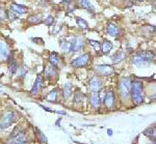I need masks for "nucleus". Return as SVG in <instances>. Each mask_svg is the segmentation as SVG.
<instances>
[{"instance_id": "f257e3e1", "label": "nucleus", "mask_w": 156, "mask_h": 144, "mask_svg": "<svg viewBox=\"0 0 156 144\" xmlns=\"http://www.w3.org/2000/svg\"><path fill=\"white\" fill-rule=\"evenodd\" d=\"M130 94L132 97V101L135 105H140L144 102L143 97V82L140 80H135L131 83V90Z\"/></svg>"}, {"instance_id": "f03ea898", "label": "nucleus", "mask_w": 156, "mask_h": 144, "mask_svg": "<svg viewBox=\"0 0 156 144\" xmlns=\"http://www.w3.org/2000/svg\"><path fill=\"white\" fill-rule=\"evenodd\" d=\"M119 87L123 98H127L130 94V90H131V81L128 77H123L120 80Z\"/></svg>"}, {"instance_id": "7ed1b4c3", "label": "nucleus", "mask_w": 156, "mask_h": 144, "mask_svg": "<svg viewBox=\"0 0 156 144\" xmlns=\"http://www.w3.org/2000/svg\"><path fill=\"white\" fill-rule=\"evenodd\" d=\"M90 57V56L89 53H84V54L80 55L79 57L75 58V59L71 62L72 67H85V65L89 63Z\"/></svg>"}, {"instance_id": "20e7f679", "label": "nucleus", "mask_w": 156, "mask_h": 144, "mask_svg": "<svg viewBox=\"0 0 156 144\" xmlns=\"http://www.w3.org/2000/svg\"><path fill=\"white\" fill-rule=\"evenodd\" d=\"M15 120V114L11 111L6 112L2 117V120L0 122V130H4V129L9 128L11 125V123Z\"/></svg>"}, {"instance_id": "39448f33", "label": "nucleus", "mask_w": 156, "mask_h": 144, "mask_svg": "<svg viewBox=\"0 0 156 144\" xmlns=\"http://www.w3.org/2000/svg\"><path fill=\"white\" fill-rule=\"evenodd\" d=\"M132 63L134 64L135 67L142 69V67H149L151 63V60L146 59V58L142 57V56H138V55H135V56H133V58H132Z\"/></svg>"}, {"instance_id": "423d86ee", "label": "nucleus", "mask_w": 156, "mask_h": 144, "mask_svg": "<svg viewBox=\"0 0 156 144\" xmlns=\"http://www.w3.org/2000/svg\"><path fill=\"white\" fill-rule=\"evenodd\" d=\"M89 88L92 92H98L102 88V81L100 78L94 77L92 78L89 83Z\"/></svg>"}, {"instance_id": "0eeeda50", "label": "nucleus", "mask_w": 156, "mask_h": 144, "mask_svg": "<svg viewBox=\"0 0 156 144\" xmlns=\"http://www.w3.org/2000/svg\"><path fill=\"white\" fill-rule=\"evenodd\" d=\"M97 73L102 76H110L115 73V70L112 65L108 64H100L97 67Z\"/></svg>"}, {"instance_id": "6e6552de", "label": "nucleus", "mask_w": 156, "mask_h": 144, "mask_svg": "<svg viewBox=\"0 0 156 144\" xmlns=\"http://www.w3.org/2000/svg\"><path fill=\"white\" fill-rule=\"evenodd\" d=\"M70 42H71L72 52L80 51L84 47V40L80 39V37H73V39H70Z\"/></svg>"}, {"instance_id": "1a4fd4ad", "label": "nucleus", "mask_w": 156, "mask_h": 144, "mask_svg": "<svg viewBox=\"0 0 156 144\" xmlns=\"http://www.w3.org/2000/svg\"><path fill=\"white\" fill-rule=\"evenodd\" d=\"M11 55V51H9V46L3 42V40L0 39V59L2 60H7Z\"/></svg>"}, {"instance_id": "9d476101", "label": "nucleus", "mask_w": 156, "mask_h": 144, "mask_svg": "<svg viewBox=\"0 0 156 144\" xmlns=\"http://www.w3.org/2000/svg\"><path fill=\"white\" fill-rule=\"evenodd\" d=\"M104 104L106 106L107 108H112L115 105V95H114V92L112 90H108V91L105 93V97H104Z\"/></svg>"}, {"instance_id": "9b49d317", "label": "nucleus", "mask_w": 156, "mask_h": 144, "mask_svg": "<svg viewBox=\"0 0 156 144\" xmlns=\"http://www.w3.org/2000/svg\"><path fill=\"white\" fill-rule=\"evenodd\" d=\"M9 9L12 12H16V14H19V15H23V14H26L28 12V9L24 5H21V4H17V3H12L9 5Z\"/></svg>"}, {"instance_id": "f8f14e48", "label": "nucleus", "mask_w": 156, "mask_h": 144, "mask_svg": "<svg viewBox=\"0 0 156 144\" xmlns=\"http://www.w3.org/2000/svg\"><path fill=\"white\" fill-rule=\"evenodd\" d=\"M49 61L50 64L53 65L54 67H62V59H60V56L57 53L53 52L52 54H50L49 56Z\"/></svg>"}, {"instance_id": "ddd939ff", "label": "nucleus", "mask_w": 156, "mask_h": 144, "mask_svg": "<svg viewBox=\"0 0 156 144\" xmlns=\"http://www.w3.org/2000/svg\"><path fill=\"white\" fill-rule=\"evenodd\" d=\"M107 33H108V35H110V36L117 37L118 35L120 34L119 27L114 23H109L107 25Z\"/></svg>"}, {"instance_id": "4468645a", "label": "nucleus", "mask_w": 156, "mask_h": 144, "mask_svg": "<svg viewBox=\"0 0 156 144\" xmlns=\"http://www.w3.org/2000/svg\"><path fill=\"white\" fill-rule=\"evenodd\" d=\"M90 105H92V107L94 108V109L99 108L100 105H101V100H100L98 92H93L92 95H90Z\"/></svg>"}, {"instance_id": "2eb2a0df", "label": "nucleus", "mask_w": 156, "mask_h": 144, "mask_svg": "<svg viewBox=\"0 0 156 144\" xmlns=\"http://www.w3.org/2000/svg\"><path fill=\"white\" fill-rule=\"evenodd\" d=\"M59 46L65 53H72L71 42L70 39H62L59 40Z\"/></svg>"}, {"instance_id": "dca6fc26", "label": "nucleus", "mask_w": 156, "mask_h": 144, "mask_svg": "<svg viewBox=\"0 0 156 144\" xmlns=\"http://www.w3.org/2000/svg\"><path fill=\"white\" fill-rule=\"evenodd\" d=\"M43 85H44V81H43L42 76H37L36 82H34V87H32V89H31L32 94H34V93H37L40 89H42Z\"/></svg>"}, {"instance_id": "f3484780", "label": "nucleus", "mask_w": 156, "mask_h": 144, "mask_svg": "<svg viewBox=\"0 0 156 144\" xmlns=\"http://www.w3.org/2000/svg\"><path fill=\"white\" fill-rule=\"evenodd\" d=\"M112 47H114V45H112V42H109V40H104V42L102 43V45H100V50H101L104 54H107L108 52L112 51Z\"/></svg>"}, {"instance_id": "a211bd4d", "label": "nucleus", "mask_w": 156, "mask_h": 144, "mask_svg": "<svg viewBox=\"0 0 156 144\" xmlns=\"http://www.w3.org/2000/svg\"><path fill=\"white\" fill-rule=\"evenodd\" d=\"M79 3L82 9H87V11L90 12H95V7L90 2V0H79Z\"/></svg>"}, {"instance_id": "6ab92c4d", "label": "nucleus", "mask_w": 156, "mask_h": 144, "mask_svg": "<svg viewBox=\"0 0 156 144\" xmlns=\"http://www.w3.org/2000/svg\"><path fill=\"white\" fill-rule=\"evenodd\" d=\"M9 142H25V135L23 133H15L12 136Z\"/></svg>"}, {"instance_id": "aec40b11", "label": "nucleus", "mask_w": 156, "mask_h": 144, "mask_svg": "<svg viewBox=\"0 0 156 144\" xmlns=\"http://www.w3.org/2000/svg\"><path fill=\"white\" fill-rule=\"evenodd\" d=\"M45 75L48 78H53L56 76V70H55V67L53 65H51V64L47 65L46 69H45Z\"/></svg>"}, {"instance_id": "412c9836", "label": "nucleus", "mask_w": 156, "mask_h": 144, "mask_svg": "<svg viewBox=\"0 0 156 144\" xmlns=\"http://www.w3.org/2000/svg\"><path fill=\"white\" fill-rule=\"evenodd\" d=\"M27 22L30 24H40L43 22V19L41 17V15H34V16H30L28 19H27Z\"/></svg>"}, {"instance_id": "4be33fe9", "label": "nucleus", "mask_w": 156, "mask_h": 144, "mask_svg": "<svg viewBox=\"0 0 156 144\" xmlns=\"http://www.w3.org/2000/svg\"><path fill=\"white\" fill-rule=\"evenodd\" d=\"M125 57H126V54H125L124 52L118 51V52H115V54L112 56V60H114V62H115V63H118V62H121L122 60H124Z\"/></svg>"}, {"instance_id": "5701e85b", "label": "nucleus", "mask_w": 156, "mask_h": 144, "mask_svg": "<svg viewBox=\"0 0 156 144\" xmlns=\"http://www.w3.org/2000/svg\"><path fill=\"white\" fill-rule=\"evenodd\" d=\"M136 55L142 56V57L146 58V59H149V60H152L153 58H154V54H153L151 51H140V52H138Z\"/></svg>"}, {"instance_id": "b1692460", "label": "nucleus", "mask_w": 156, "mask_h": 144, "mask_svg": "<svg viewBox=\"0 0 156 144\" xmlns=\"http://www.w3.org/2000/svg\"><path fill=\"white\" fill-rule=\"evenodd\" d=\"M76 23H77L78 26H79L80 28H82V29H87V28H89V24H87V22L85 21V20L82 19V18H80V17L76 18Z\"/></svg>"}, {"instance_id": "393cba45", "label": "nucleus", "mask_w": 156, "mask_h": 144, "mask_svg": "<svg viewBox=\"0 0 156 144\" xmlns=\"http://www.w3.org/2000/svg\"><path fill=\"white\" fill-rule=\"evenodd\" d=\"M71 94H72V86L70 83H67L64 88V97L67 100V98H69L71 97Z\"/></svg>"}, {"instance_id": "a878e982", "label": "nucleus", "mask_w": 156, "mask_h": 144, "mask_svg": "<svg viewBox=\"0 0 156 144\" xmlns=\"http://www.w3.org/2000/svg\"><path fill=\"white\" fill-rule=\"evenodd\" d=\"M57 98V91L56 90H52L50 91L46 97V101L48 102H55V100Z\"/></svg>"}, {"instance_id": "bb28decb", "label": "nucleus", "mask_w": 156, "mask_h": 144, "mask_svg": "<svg viewBox=\"0 0 156 144\" xmlns=\"http://www.w3.org/2000/svg\"><path fill=\"white\" fill-rule=\"evenodd\" d=\"M9 72L12 73V74H15V73L18 70V64H17V62L15 61V60H12L11 62H9Z\"/></svg>"}, {"instance_id": "cd10ccee", "label": "nucleus", "mask_w": 156, "mask_h": 144, "mask_svg": "<svg viewBox=\"0 0 156 144\" xmlns=\"http://www.w3.org/2000/svg\"><path fill=\"white\" fill-rule=\"evenodd\" d=\"M53 22H54V17L51 16V15H49L46 19L43 20V23H44L45 25H47V26H51V25L53 24Z\"/></svg>"}, {"instance_id": "c85d7f7f", "label": "nucleus", "mask_w": 156, "mask_h": 144, "mask_svg": "<svg viewBox=\"0 0 156 144\" xmlns=\"http://www.w3.org/2000/svg\"><path fill=\"white\" fill-rule=\"evenodd\" d=\"M89 43H90V45L93 48H95V50H96V51H100V44H99V42H97V40H93V39H89Z\"/></svg>"}, {"instance_id": "c756f323", "label": "nucleus", "mask_w": 156, "mask_h": 144, "mask_svg": "<svg viewBox=\"0 0 156 144\" xmlns=\"http://www.w3.org/2000/svg\"><path fill=\"white\" fill-rule=\"evenodd\" d=\"M7 18V12L3 9H0V20H5Z\"/></svg>"}, {"instance_id": "7c9ffc66", "label": "nucleus", "mask_w": 156, "mask_h": 144, "mask_svg": "<svg viewBox=\"0 0 156 144\" xmlns=\"http://www.w3.org/2000/svg\"><path fill=\"white\" fill-rule=\"evenodd\" d=\"M7 18H9V19L11 20V21H14V20H17V19H18V18L15 16L14 14H11V12H9V14H7Z\"/></svg>"}, {"instance_id": "2f4dec72", "label": "nucleus", "mask_w": 156, "mask_h": 144, "mask_svg": "<svg viewBox=\"0 0 156 144\" xmlns=\"http://www.w3.org/2000/svg\"><path fill=\"white\" fill-rule=\"evenodd\" d=\"M82 98H83V95L81 94V93L78 92L76 94V102H81L82 101Z\"/></svg>"}, {"instance_id": "473e14b6", "label": "nucleus", "mask_w": 156, "mask_h": 144, "mask_svg": "<svg viewBox=\"0 0 156 144\" xmlns=\"http://www.w3.org/2000/svg\"><path fill=\"white\" fill-rule=\"evenodd\" d=\"M39 135H40V137H41V139H42V141H43V142L47 143V138L45 137V136L43 135V134H42L41 132H40V131H39Z\"/></svg>"}, {"instance_id": "72a5a7b5", "label": "nucleus", "mask_w": 156, "mask_h": 144, "mask_svg": "<svg viewBox=\"0 0 156 144\" xmlns=\"http://www.w3.org/2000/svg\"><path fill=\"white\" fill-rule=\"evenodd\" d=\"M9 144H26L25 142H9Z\"/></svg>"}, {"instance_id": "f704fd0d", "label": "nucleus", "mask_w": 156, "mask_h": 144, "mask_svg": "<svg viewBox=\"0 0 156 144\" xmlns=\"http://www.w3.org/2000/svg\"><path fill=\"white\" fill-rule=\"evenodd\" d=\"M108 135H109V136L112 135V130H108Z\"/></svg>"}, {"instance_id": "c9c22d12", "label": "nucleus", "mask_w": 156, "mask_h": 144, "mask_svg": "<svg viewBox=\"0 0 156 144\" xmlns=\"http://www.w3.org/2000/svg\"><path fill=\"white\" fill-rule=\"evenodd\" d=\"M136 1H138V2H140V1H144V0H136Z\"/></svg>"}]
</instances>
